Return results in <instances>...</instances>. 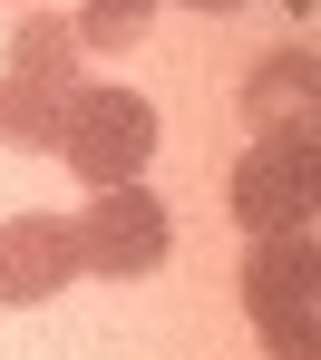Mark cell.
Masks as SVG:
<instances>
[{
	"label": "cell",
	"instance_id": "cell-1",
	"mask_svg": "<svg viewBox=\"0 0 321 360\" xmlns=\"http://www.w3.org/2000/svg\"><path fill=\"white\" fill-rule=\"evenodd\" d=\"M59 156L98 185V195H107V185H136L146 156H156V108H146L136 88H78L59 108Z\"/></svg>",
	"mask_w": 321,
	"mask_h": 360
},
{
	"label": "cell",
	"instance_id": "cell-2",
	"mask_svg": "<svg viewBox=\"0 0 321 360\" xmlns=\"http://www.w3.org/2000/svg\"><path fill=\"white\" fill-rule=\"evenodd\" d=\"M244 302H254V331L273 341V360H312V224L263 234Z\"/></svg>",
	"mask_w": 321,
	"mask_h": 360
},
{
	"label": "cell",
	"instance_id": "cell-3",
	"mask_svg": "<svg viewBox=\"0 0 321 360\" xmlns=\"http://www.w3.org/2000/svg\"><path fill=\"white\" fill-rule=\"evenodd\" d=\"M312 127H292V136H263L254 156L234 166V214L254 224V234H282V224H312Z\"/></svg>",
	"mask_w": 321,
	"mask_h": 360
},
{
	"label": "cell",
	"instance_id": "cell-4",
	"mask_svg": "<svg viewBox=\"0 0 321 360\" xmlns=\"http://www.w3.org/2000/svg\"><path fill=\"white\" fill-rule=\"evenodd\" d=\"M68 234H78V263H98V273H156L176 224H166V205L146 185H107V205H88Z\"/></svg>",
	"mask_w": 321,
	"mask_h": 360
},
{
	"label": "cell",
	"instance_id": "cell-5",
	"mask_svg": "<svg viewBox=\"0 0 321 360\" xmlns=\"http://www.w3.org/2000/svg\"><path fill=\"white\" fill-rule=\"evenodd\" d=\"M78 273V234L59 214H10L0 224V302H49Z\"/></svg>",
	"mask_w": 321,
	"mask_h": 360
},
{
	"label": "cell",
	"instance_id": "cell-6",
	"mask_svg": "<svg viewBox=\"0 0 321 360\" xmlns=\"http://www.w3.org/2000/svg\"><path fill=\"white\" fill-rule=\"evenodd\" d=\"M0 136L10 146H59V98L39 78H0Z\"/></svg>",
	"mask_w": 321,
	"mask_h": 360
},
{
	"label": "cell",
	"instance_id": "cell-7",
	"mask_svg": "<svg viewBox=\"0 0 321 360\" xmlns=\"http://www.w3.org/2000/svg\"><path fill=\"white\" fill-rule=\"evenodd\" d=\"M68 68H78V39H68L59 20H20V39H10V78H49V88H59Z\"/></svg>",
	"mask_w": 321,
	"mask_h": 360
},
{
	"label": "cell",
	"instance_id": "cell-8",
	"mask_svg": "<svg viewBox=\"0 0 321 360\" xmlns=\"http://www.w3.org/2000/svg\"><path fill=\"white\" fill-rule=\"evenodd\" d=\"M146 10H156V0H88V39H98V49H127L136 30H146Z\"/></svg>",
	"mask_w": 321,
	"mask_h": 360
},
{
	"label": "cell",
	"instance_id": "cell-9",
	"mask_svg": "<svg viewBox=\"0 0 321 360\" xmlns=\"http://www.w3.org/2000/svg\"><path fill=\"white\" fill-rule=\"evenodd\" d=\"M185 10H244V0H185Z\"/></svg>",
	"mask_w": 321,
	"mask_h": 360
}]
</instances>
